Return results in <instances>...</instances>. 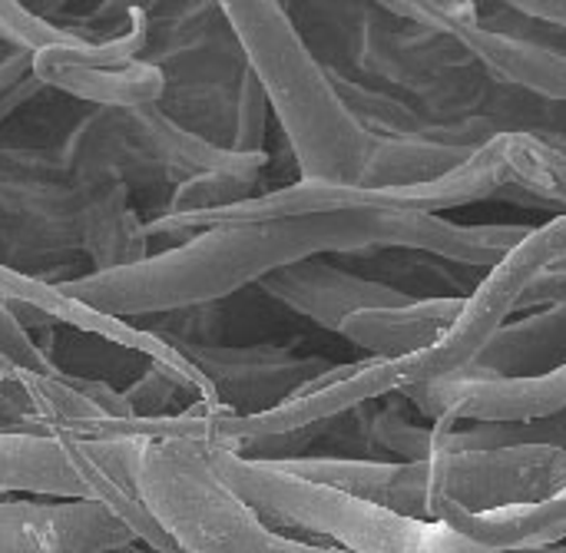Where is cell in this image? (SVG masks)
<instances>
[{
  "instance_id": "obj_30",
  "label": "cell",
  "mask_w": 566,
  "mask_h": 553,
  "mask_svg": "<svg viewBox=\"0 0 566 553\" xmlns=\"http://www.w3.org/2000/svg\"><path fill=\"white\" fill-rule=\"evenodd\" d=\"M106 553H156V551H149V547H143V544L136 541V544H126V547H116V551H106Z\"/></svg>"
},
{
  "instance_id": "obj_5",
  "label": "cell",
  "mask_w": 566,
  "mask_h": 553,
  "mask_svg": "<svg viewBox=\"0 0 566 553\" xmlns=\"http://www.w3.org/2000/svg\"><path fill=\"white\" fill-rule=\"evenodd\" d=\"M139 332V328H136ZM182 358L202 382L212 415L252 418L282 408L335 365L318 355H295L275 345H189L146 332Z\"/></svg>"
},
{
  "instance_id": "obj_31",
  "label": "cell",
  "mask_w": 566,
  "mask_h": 553,
  "mask_svg": "<svg viewBox=\"0 0 566 553\" xmlns=\"http://www.w3.org/2000/svg\"><path fill=\"white\" fill-rule=\"evenodd\" d=\"M7 56H10V50H7V46H3V43H0V63H3V60H7Z\"/></svg>"
},
{
  "instance_id": "obj_7",
  "label": "cell",
  "mask_w": 566,
  "mask_h": 553,
  "mask_svg": "<svg viewBox=\"0 0 566 553\" xmlns=\"http://www.w3.org/2000/svg\"><path fill=\"white\" fill-rule=\"evenodd\" d=\"M428 514L438 504L464 511H494L531 504L566 491V448H494V451H441L424 461Z\"/></svg>"
},
{
  "instance_id": "obj_4",
  "label": "cell",
  "mask_w": 566,
  "mask_h": 553,
  "mask_svg": "<svg viewBox=\"0 0 566 553\" xmlns=\"http://www.w3.org/2000/svg\"><path fill=\"white\" fill-rule=\"evenodd\" d=\"M136 494L186 553H348L265 524L212 474L199 441L146 445Z\"/></svg>"
},
{
  "instance_id": "obj_12",
  "label": "cell",
  "mask_w": 566,
  "mask_h": 553,
  "mask_svg": "<svg viewBox=\"0 0 566 553\" xmlns=\"http://www.w3.org/2000/svg\"><path fill=\"white\" fill-rule=\"evenodd\" d=\"M86 451L76 438L0 431V491L53 501H93L86 481Z\"/></svg>"
},
{
  "instance_id": "obj_19",
  "label": "cell",
  "mask_w": 566,
  "mask_h": 553,
  "mask_svg": "<svg viewBox=\"0 0 566 553\" xmlns=\"http://www.w3.org/2000/svg\"><path fill=\"white\" fill-rule=\"evenodd\" d=\"M566 448V408L554 418L531 425H434L424 428L421 455L424 461L441 451H494V448Z\"/></svg>"
},
{
  "instance_id": "obj_18",
  "label": "cell",
  "mask_w": 566,
  "mask_h": 553,
  "mask_svg": "<svg viewBox=\"0 0 566 553\" xmlns=\"http://www.w3.org/2000/svg\"><path fill=\"white\" fill-rule=\"evenodd\" d=\"M474 156V146L441 143V139H381L375 149L358 189H408L448 176L464 159Z\"/></svg>"
},
{
  "instance_id": "obj_23",
  "label": "cell",
  "mask_w": 566,
  "mask_h": 553,
  "mask_svg": "<svg viewBox=\"0 0 566 553\" xmlns=\"http://www.w3.org/2000/svg\"><path fill=\"white\" fill-rule=\"evenodd\" d=\"M90 458V455H86ZM86 478H90V491H93V501H99V504H106L129 531H133V538L143 544V547H149V551L156 553H186L156 521H153V514L143 508V501H139V494L136 491H129V488H123V484H116L93 458H90V468H86Z\"/></svg>"
},
{
  "instance_id": "obj_22",
  "label": "cell",
  "mask_w": 566,
  "mask_h": 553,
  "mask_svg": "<svg viewBox=\"0 0 566 553\" xmlns=\"http://www.w3.org/2000/svg\"><path fill=\"white\" fill-rule=\"evenodd\" d=\"M0 43L10 53H23L33 60L36 53H43L50 46H83L93 40L80 36L76 27L46 20L43 13H36L17 0H0Z\"/></svg>"
},
{
  "instance_id": "obj_17",
  "label": "cell",
  "mask_w": 566,
  "mask_h": 553,
  "mask_svg": "<svg viewBox=\"0 0 566 553\" xmlns=\"http://www.w3.org/2000/svg\"><path fill=\"white\" fill-rule=\"evenodd\" d=\"M126 119H129L139 146L146 149V156L169 179V186H179V182H186L192 176H202V173L226 169V166H232L239 159L235 153L219 149L209 139L182 129L176 119H169L163 113L159 103L139 106V109H126Z\"/></svg>"
},
{
  "instance_id": "obj_11",
  "label": "cell",
  "mask_w": 566,
  "mask_h": 553,
  "mask_svg": "<svg viewBox=\"0 0 566 553\" xmlns=\"http://www.w3.org/2000/svg\"><path fill=\"white\" fill-rule=\"evenodd\" d=\"M259 289L275 299L279 305L312 319L325 332H338L342 322L365 309H395L408 305L405 292H395L381 282H371L358 275L355 269H345L325 255L305 259L298 265H289L282 272H272L259 282Z\"/></svg>"
},
{
  "instance_id": "obj_1",
  "label": "cell",
  "mask_w": 566,
  "mask_h": 553,
  "mask_svg": "<svg viewBox=\"0 0 566 553\" xmlns=\"http://www.w3.org/2000/svg\"><path fill=\"white\" fill-rule=\"evenodd\" d=\"M534 226H471L415 209H342L325 216L216 226L202 229L166 252H149L143 262L86 272L53 282L56 295L80 309L96 335L106 322H143L199 305H216L265 275L318 255H355L375 249L424 252L441 262L494 269Z\"/></svg>"
},
{
  "instance_id": "obj_3",
  "label": "cell",
  "mask_w": 566,
  "mask_h": 553,
  "mask_svg": "<svg viewBox=\"0 0 566 553\" xmlns=\"http://www.w3.org/2000/svg\"><path fill=\"white\" fill-rule=\"evenodd\" d=\"M212 474L282 534L348 553H494L441 521L405 518L348 491L305 481L262 458L202 445Z\"/></svg>"
},
{
  "instance_id": "obj_14",
  "label": "cell",
  "mask_w": 566,
  "mask_h": 553,
  "mask_svg": "<svg viewBox=\"0 0 566 553\" xmlns=\"http://www.w3.org/2000/svg\"><path fill=\"white\" fill-rule=\"evenodd\" d=\"M428 521H441L488 551H531L554 547L566 538V491L494 511H464L458 504H438Z\"/></svg>"
},
{
  "instance_id": "obj_28",
  "label": "cell",
  "mask_w": 566,
  "mask_h": 553,
  "mask_svg": "<svg viewBox=\"0 0 566 553\" xmlns=\"http://www.w3.org/2000/svg\"><path fill=\"white\" fill-rule=\"evenodd\" d=\"M30 76V56L23 53H10L3 63H0V93H7L10 86H17L20 80Z\"/></svg>"
},
{
  "instance_id": "obj_16",
  "label": "cell",
  "mask_w": 566,
  "mask_h": 553,
  "mask_svg": "<svg viewBox=\"0 0 566 553\" xmlns=\"http://www.w3.org/2000/svg\"><path fill=\"white\" fill-rule=\"evenodd\" d=\"M566 365V305H547L507 322L474 358V372L497 378H541Z\"/></svg>"
},
{
  "instance_id": "obj_21",
  "label": "cell",
  "mask_w": 566,
  "mask_h": 553,
  "mask_svg": "<svg viewBox=\"0 0 566 553\" xmlns=\"http://www.w3.org/2000/svg\"><path fill=\"white\" fill-rule=\"evenodd\" d=\"M511 189L527 206H554L566 216V156L521 133H507Z\"/></svg>"
},
{
  "instance_id": "obj_9",
  "label": "cell",
  "mask_w": 566,
  "mask_h": 553,
  "mask_svg": "<svg viewBox=\"0 0 566 553\" xmlns=\"http://www.w3.org/2000/svg\"><path fill=\"white\" fill-rule=\"evenodd\" d=\"M398 398L411 401L434 425H531L566 408V365L541 378H497L468 368L405 388Z\"/></svg>"
},
{
  "instance_id": "obj_2",
  "label": "cell",
  "mask_w": 566,
  "mask_h": 553,
  "mask_svg": "<svg viewBox=\"0 0 566 553\" xmlns=\"http://www.w3.org/2000/svg\"><path fill=\"white\" fill-rule=\"evenodd\" d=\"M245 66L269 96V109L295 156L298 179L358 189L368 169L375 136L352 116L335 90L328 66L275 0L219 3Z\"/></svg>"
},
{
  "instance_id": "obj_25",
  "label": "cell",
  "mask_w": 566,
  "mask_h": 553,
  "mask_svg": "<svg viewBox=\"0 0 566 553\" xmlns=\"http://www.w3.org/2000/svg\"><path fill=\"white\" fill-rule=\"evenodd\" d=\"M0 368L10 372H33V375H60L40 342L20 325V319L0 299Z\"/></svg>"
},
{
  "instance_id": "obj_26",
  "label": "cell",
  "mask_w": 566,
  "mask_h": 553,
  "mask_svg": "<svg viewBox=\"0 0 566 553\" xmlns=\"http://www.w3.org/2000/svg\"><path fill=\"white\" fill-rule=\"evenodd\" d=\"M537 305H566V265L544 272L517 302V309H537Z\"/></svg>"
},
{
  "instance_id": "obj_8",
  "label": "cell",
  "mask_w": 566,
  "mask_h": 553,
  "mask_svg": "<svg viewBox=\"0 0 566 553\" xmlns=\"http://www.w3.org/2000/svg\"><path fill=\"white\" fill-rule=\"evenodd\" d=\"M385 10L421 23L454 40L494 83L566 106V53L521 36L511 30H491L481 23L474 0H391Z\"/></svg>"
},
{
  "instance_id": "obj_20",
  "label": "cell",
  "mask_w": 566,
  "mask_h": 553,
  "mask_svg": "<svg viewBox=\"0 0 566 553\" xmlns=\"http://www.w3.org/2000/svg\"><path fill=\"white\" fill-rule=\"evenodd\" d=\"M269 166V153L262 156H239L232 166L192 176L179 186H172L166 209L159 216H192V212H212L222 206H235L249 196H255V186Z\"/></svg>"
},
{
  "instance_id": "obj_32",
  "label": "cell",
  "mask_w": 566,
  "mask_h": 553,
  "mask_svg": "<svg viewBox=\"0 0 566 553\" xmlns=\"http://www.w3.org/2000/svg\"><path fill=\"white\" fill-rule=\"evenodd\" d=\"M7 498H13V494H7V491H0V501H7Z\"/></svg>"
},
{
  "instance_id": "obj_27",
  "label": "cell",
  "mask_w": 566,
  "mask_h": 553,
  "mask_svg": "<svg viewBox=\"0 0 566 553\" xmlns=\"http://www.w3.org/2000/svg\"><path fill=\"white\" fill-rule=\"evenodd\" d=\"M511 3H514V10H521L541 23L566 30V0H511Z\"/></svg>"
},
{
  "instance_id": "obj_29",
  "label": "cell",
  "mask_w": 566,
  "mask_h": 553,
  "mask_svg": "<svg viewBox=\"0 0 566 553\" xmlns=\"http://www.w3.org/2000/svg\"><path fill=\"white\" fill-rule=\"evenodd\" d=\"M497 553H566V544H554V547H531V551H497Z\"/></svg>"
},
{
  "instance_id": "obj_15",
  "label": "cell",
  "mask_w": 566,
  "mask_h": 553,
  "mask_svg": "<svg viewBox=\"0 0 566 553\" xmlns=\"http://www.w3.org/2000/svg\"><path fill=\"white\" fill-rule=\"evenodd\" d=\"M86 189L80 252L93 262V272H113L149 255L146 222L129 206V189L119 179H99Z\"/></svg>"
},
{
  "instance_id": "obj_24",
  "label": "cell",
  "mask_w": 566,
  "mask_h": 553,
  "mask_svg": "<svg viewBox=\"0 0 566 553\" xmlns=\"http://www.w3.org/2000/svg\"><path fill=\"white\" fill-rule=\"evenodd\" d=\"M269 96L255 73L245 66L239 76L235 90V126H232V143L229 153L235 156H262L265 153V129H269Z\"/></svg>"
},
{
  "instance_id": "obj_10",
  "label": "cell",
  "mask_w": 566,
  "mask_h": 553,
  "mask_svg": "<svg viewBox=\"0 0 566 553\" xmlns=\"http://www.w3.org/2000/svg\"><path fill=\"white\" fill-rule=\"evenodd\" d=\"M136 544L99 501H0V553H106Z\"/></svg>"
},
{
  "instance_id": "obj_6",
  "label": "cell",
  "mask_w": 566,
  "mask_h": 553,
  "mask_svg": "<svg viewBox=\"0 0 566 553\" xmlns=\"http://www.w3.org/2000/svg\"><path fill=\"white\" fill-rule=\"evenodd\" d=\"M149 46V10L136 7L133 27L103 43L50 46L30 60V73L43 90H60L93 109H139L163 103L166 76L143 60Z\"/></svg>"
},
{
  "instance_id": "obj_13",
  "label": "cell",
  "mask_w": 566,
  "mask_h": 553,
  "mask_svg": "<svg viewBox=\"0 0 566 553\" xmlns=\"http://www.w3.org/2000/svg\"><path fill=\"white\" fill-rule=\"evenodd\" d=\"M464 309L461 295L415 299L395 309H365L342 322L338 335L371 358H408L438 345Z\"/></svg>"
}]
</instances>
